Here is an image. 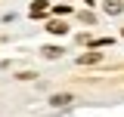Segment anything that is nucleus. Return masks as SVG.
I'll use <instances>...</instances> for the list:
<instances>
[{"mask_svg": "<svg viewBox=\"0 0 124 117\" xmlns=\"http://www.w3.org/2000/svg\"><path fill=\"white\" fill-rule=\"evenodd\" d=\"M102 6H106L108 15H121V13H124V0H106Z\"/></svg>", "mask_w": 124, "mask_h": 117, "instance_id": "nucleus-2", "label": "nucleus"}, {"mask_svg": "<svg viewBox=\"0 0 124 117\" xmlns=\"http://www.w3.org/2000/svg\"><path fill=\"white\" fill-rule=\"evenodd\" d=\"M44 56H46V58H59L62 49H59V46H44Z\"/></svg>", "mask_w": 124, "mask_h": 117, "instance_id": "nucleus-6", "label": "nucleus"}, {"mask_svg": "<svg viewBox=\"0 0 124 117\" xmlns=\"http://www.w3.org/2000/svg\"><path fill=\"white\" fill-rule=\"evenodd\" d=\"M68 102H75L68 92H56V96H50V105H53V108H65Z\"/></svg>", "mask_w": 124, "mask_h": 117, "instance_id": "nucleus-1", "label": "nucleus"}, {"mask_svg": "<svg viewBox=\"0 0 124 117\" xmlns=\"http://www.w3.org/2000/svg\"><path fill=\"white\" fill-rule=\"evenodd\" d=\"M96 62H102V52H84V56H78V65H96Z\"/></svg>", "mask_w": 124, "mask_h": 117, "instance_id": "nucleus-3", "label": "nucleus"}, {"mask_svg": "<svg viewBox=\"0 0 124 117\" xmlns=\"http://www.w3.org/2000/svg\"><path fill=\"white\" fill-rule=\"evenodd\" d=\"M46 13V0H34V6H31V15L37 19V15H44Z\"/></svg>", "mask_w": 124, "mask_h": 117, "instance_id": "nucleus-5", "label": "nucleus"}, {"mask_svg": "<svg viewBox=\"0 0 124 117\" xmlns=\"http://www.w3.org/2000/svg\"><path fill=\"white\" fill-rule=\"evenodd\" d=\"M46 31H50V34H65V22H62V19H53V22H50V25H46Z\"/></svg>", "mask_w": 124, "mask_h": 117, "instance_id": "nucleus-4", "label": "nucleus"}, {"mask_svg": "<svg viewBox=\"0 0 124 117\" xmlns=\"http://www.w3.org/2000/svg\"><path fill=\"white\" fill-rule=\"evenodd\" d=\"M81 22H84V25H93V22H96V15H93V13H81Z\"/></svg>", "mask_w": 124, "mask_h": 117, "instance_id": "nucleus-7", "label": "nucleus"}]
</instances>
